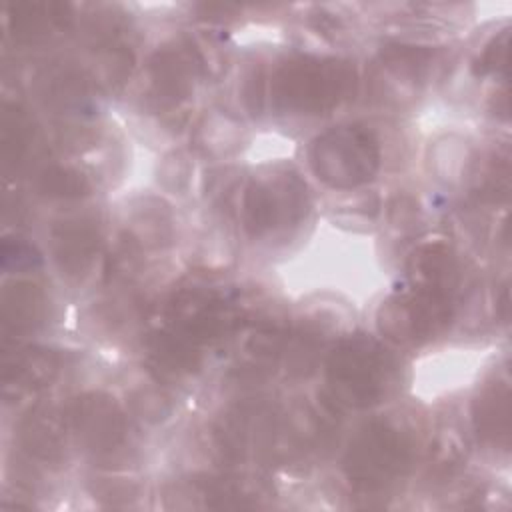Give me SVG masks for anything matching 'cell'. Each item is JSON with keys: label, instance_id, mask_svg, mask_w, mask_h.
<instances>
[{"label": "cell", "instance_id": "cell-2", "mask_svg": "<svg viewBox=\"0 0 512 512\" xmlns=\"http://www.w3.org/2000/svg\"><path fill=\"white\" fill-rule=\"evenodd\" d=\"M344 354L338 358L334 372V382L340 386L352 388L354 398L368 400V396L376 390V376H378V360L372 352L366 350H342Z\"/></svg>", "mask_w": 512, "mask_h": 512}, {"label": "cell", "instance_id": "cell-3", "mask_svg": "<svg viewBox=\"0 0 512 512\" xmlns=\"http://www.w3.org/2000/svg\"><path fill=\"white\" fill-rule=\"evenodd\" d=\"M480 424L484 434L492 436H506L508 434V390L502 388V392L496 390V396L492 394L482 402L480 412Z\"/></svg>", "mask_w": 512, "mask_h": 512}, {"label": "cell", "instance_id": "cell-1", "mask_svg": "<svg viewBox=\"0 0 512 512\" xmlns=\"http://www.w3.org/2000/svg\"><path fill=\"white\" fill-rule=\"evenodd\" d=\"M406 448L392 430L376 428L354 450V472L360 478L384 480L404 462Z\"/></svg>", "mask_w": 512, "mask_h": 512}]
</instances>
